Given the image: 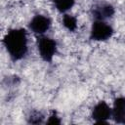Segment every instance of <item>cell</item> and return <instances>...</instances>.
I'll use <instances>...</instances> for the list:
<instances>
[{
	"instance_id": "5b68a950",
	"label": "cell",
	"mask_w": 125,
	"mask_h": 125,
	"mask_svg": "<svg viewBox=\"0 0 125 125\" xmlns=\"http://www.w3.org/2000/svg\"><path fill=\"white\" fill-rule=\"evenodd\" d=\"M51 25V21L49 18L42 15L35 16L29 22V28L37 34H42L46 32Z\"/></svg>"
},
{
	"instance_id": "277c9868",
	"label": "cell",
	"mask_w": 125,
	"mask_h": 125,
	"mask_svg": "<svg viewBox=\"0 0 125 125\" xmlns=\"http://www.w3.org/2000/svg\"><path fill=\"white\" fill-rule=\"evenodd\" d=\"M110 116H111V109L107 105V104L104 101L97 104L93 108L92 118L98 123L105 122Z\"/></svg>"
},
{
	"instance_id": "52a82bcc",
	"label": "cell",
	"mask_w": 125,
	"mask_h": 125,
	"mask_svg": "<svg viewBox=\"0 0 125 125\" xmlns=\"http://www.w3.org/2000/svg\"><path fill=\"white\" fill-rule=\"evenodd\" d=\"M114 9L108 4H100L93 8V16L97 21H103L113 15Z\"/></svg>"
},
{
	"instance_id": "ba28073f",
	"label": "cell",
	"mask_w": 125,
	"mask_h": 125,
	"mask_svg": "<svg viewBox=\"0 0 125 125\" xmlns=\"http://www.w3.org/2000/svg\"><path fill=\"white\" fill-rule=\"evenodd\" d=\"M54 3L57 10L63 13L74 5V0H54Z\"/></svg>"
},
{
	"instance_id": "9c48e42d",
	"label": "cell",
	"mask_w": 125,
	"mask_h": 125,
	"mask_svg": "<svg viewBox=\"0 0 125 125\" xmlns=\"http://www.w3.org/2000/svg\"><path fill=\"white\" fill-rule=\"evenodd\" d=\"M62 22H63V25L70 31H73L77 26L76 19L72 16H69V15H64L63 16Z\"/></svg>"
},
{
	"instance_id": "6da1fadb",
	"label": "cell",
	"mask_w": 125,
	"mask_h": 125,
	"mask_svg": "<svg viewBox=\"0 0 125 125\" xmlns=\"http://www.w3.org/2000/svg\"><path fill=\"white\" fill-rule=\"evenodd\" d=\"M3 43L14 61L22 59L27 52V39L24 29H11L5 35Z\"/></svg>"
},
{
	"instance_id": "30bf717a",
	"label": "cell",
	"mask_w": 125,
	"mask_h": 125,
	"mask_svg": "<svg viewBox=\"0 0 125 125\" xmlns=\"http://www.w3.org/2000/svg\"><path fill=\"white\" fill-rule=\"evenodd\" d=\"M47 123H48V124H60L61 121H60V119L56 116V114L54 113V114L49 118V120H48Z\"/></svg>"
},
{
	"instance_id": "7a4b0ae2",
	"label": "cell",
	"mask_w": 125,
	"mask_h": 125,
	"mask_svg": "<svg viewBox=\"0 0 125 125\" xmlns=\"http://www.w3.org/2000/svg\"><path fill=\"white\" fill-rule=\"evenodd\" d=\"M37 46H38V51H39L41 58L45 62H51L57 51L56 42L49 37L42 36L38 38Z\"/></svg>"
},
{
	"instance_id": "8992f818",
	"label": "cell",
	"mask_w": 125,
	"mask_h": 125,
	"mask_svg": "<svg viewBox=\"0 0 125 125\" xmlns=\"http://www.w3.org/2000/svg\"><path fill=\"white\" fill-rule=\"evenodd\" d=\"M111 114L115 122L125 124V98L115 99Z\"/></svg>"
},
{
	"instance_id": "3957f363",
	"label": "cell",
	"mask_w": 125,
	"mask_h": 125,
	"mask_svg": "<svg viewBox=\"0 0 125 125\" xmlns=\"http://www.w3.org/2000/svg\"><path fill=\"white\" fill-rule=\"evenodd\" d=\"M113 34L112 27L103 21H96L91 29V39L96 41H104Z\"/></svg>"
}]
</instances>
